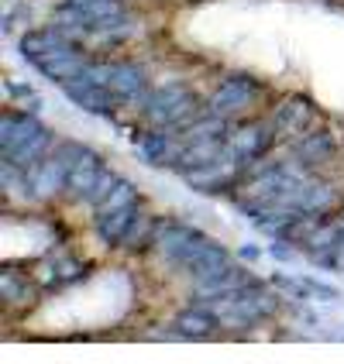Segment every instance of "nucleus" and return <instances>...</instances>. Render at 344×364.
Listing matches in <instances>:
<instances>
[{
  "label": "nucleus",
  "instance_id": "obj_1",
  "mask_svg": "<svg viewBox=\"0 0 344 364\" xmlns=\"http://www.w3.org/2000/svg\"><path fill=\"white\" fill-rule=\"evenodd\" d=\"M207 110V100L189 86L186 80H169L152 86V97L145 103L142 117L148 127H169V131H182Z\"/></svg>",
  "mask_w": 344,
  "mask_h": 364
},
{
  "label": "nucleus",
  "instance_id": "obj_2",
  "mask_svg": "<svg viewBox=\"0 0 344 364\" xmlns=\"http://www.w3.org/2000/svg\"><path fill=\"white\" fill-rule=\"evenodd\" d=\"M93 82L107 86L110 93H118V100L131 110L142 114L148 97H152V80H148V69L135 59H93L86 65V73Z\"/></svg>",
  "mask_w": 344,
  "mask_h": 364
},
{
  "label": "nucleus",
  "instance_id": "obj_3",
  "mask_svg": "<svg viewBox=\"0 0 344 364\" xmlns=\"http://www.w3.org/2000/svg\"><path fill=\"white\" fill-rule=\"evenodd\" d=\"M83 144L80 141H59L45 159H38L35 165L24 168V179H28V196L31 200H56L66 193V179L73 172V165L80 159Z\"/></svg>",
  "mask_w": 344,
  "mask_h": 364
},
{
  "label": "nucleus",
  "instance_id": "obj_4",
  "mask_svg": "<svg viewBox=\"0 0 344 364\" xmlns=\"http://www.w3.org/2000/svg\"><path fill=\"white\" fill-rule=\"evenodd\" d=\"M265 82L255 80V76H248V73H227L217 86H214V93L207 97V110H214V114H221L227 121H241V117H255V110H259V103L265 100Z\"/></svg>",
  "mask_w": 344,
  "mask_h": 364
},
{
  "label": "nucleus",
  "instance_id": "obj_5",
  "mask_svg": "<svg viewBox=\"0 0 344 364\" xmlns=\"http://www.w3.org/2000/svg\"><path fill=\"white\" fill-rule=\"evenodd\" d=\"M279 144L276 138V127L269 117H241V121L231 124V131H227V151L244 165H255L269 159L272 155V148Z\"/></svg>",
  "mask_w": 344,
  "mask_h": 364
},
{
  "label": "nucleus",
  "instance_id": "obj_6",
  "mask_svg": "<svg viewBox=\"0 0 344 364\" xmlns=\"http://www.w3.org/2000/svg\"><path fill=\"white\" fill-rule=\"evenodd\" d=\"M121 14H127L124 0H62L59 7L52 11V24H62L66 31H73L76 38H83L97 24L121 18Z\"/></svg>",
  "mask_w": 344,
  "mask_h": 364
},
{
  "label": "nucleus",
  "instance_id": "obj_7",
  "mask_svg": "<svg viewBox=\"0 0 344 364\" xmlns=\"http://www.w3.org/2000/svg\"><path fill=\"white\" fill-rule=\"evenodd\" d=\"M317 103L310 100L306 93H283L279 100L269 107V121L276 127V138L279 141H296L300 134L313 131L317 124Z\"/></svg>",
  "mask_w": 344,
  "mask_h": 364
},
{
  "label": "nucleus",
  "instance_id": "obj_8",
  "mask_svg": "<svg viewBox=\"0 0 344 364\" xmlns=\"http://www.w3.org/2000/svg\"><path fill=\"white\" fill-rule=\"evenodd\" d=\"M169 264H172V268H182V272L193 275V279H207V275H214V272H221V268L231 264V251H227L221 241H214V237H207L203 230H197Z\"/></svg>",
  "mask_w": 344,
  "mask_h": 364
},
{
  "label": "nucleus",
  "instance_id": "obj_9",
  "mask_svg": "<svg viewBox=\"0 0 344 364\" xmlns=\"http://www.w3.org/2000/svg\"><path fill=\"white\" fill-rule=\"evenodd\" d=\"M90 62H93V55L83 48L80 41H66V45H59V48L45 52V55H41L38 62H31V65L38 69L45 80H52V82H59V86H62V82L83 76Z\"/></svg>",
  "mask_w": 344,
  "mask_h": 364
},
{
  "label": "nucleus",
  "instance_id": "obj_10",
  "mask_svg": "<svg viewBox=\"0 0 344 364\" xmlns=\"http://www.w3.org/2000/svg\"><path fill=\"white\" fill-rule=\"evenodd\" d=\"M296 210L310 213V217H330L344 210V196L338 189V182L324 179L317 172H310L300 186H296Z\"/></svg>",
  "mask_w": 344,
  "mask_h": 364
},
{
  "label": "nucleus",
  "instance_id": "obj_11",
  "mask_svg": "<svg viewBox=\"0 0 344 364\" xmlns=\"http://www.w3.org/2000/svg\"><path fill=\"white\" fill-rule=\"evenodd\" d=\"M62 93H66V100H73L80 110L93 114V117H114L124 107V103L118 100V93H110L107 86L93 82L90 76H76V80L62 82Z\"/></svg>",
  "mask_w": 344,
  "mask_h": 364
},
{
  "label": "nucleus",
  "instance_id": "obj_12",
  "mask_svg": "<svg viewBox=\"0 0 344 364\" xmlns=\"http://www.w3.org/2000/svg\"><path fill=\"white\" fill-rule=\"evenodd\" d=\"M107 172V162H103V155L97 148H90V144H83L80 159L73 165V172H69V179H66V200L73 203H86V196L93 193V186L100 182V176Z\"/></svg>",
  "mask_w": 344,
  "mask_h": 364
},
{
  "label": "nucleus",
  "instance_id": "obj_13",
  "mask_svg": "<svg viewBox=\"0 0 344 364\" xmlns=\"http://www.w3.org/2000/svg\"><path fill=\"white\" fill-rule=\"evenodd\" d=\"M41 127V117L35 110H4L0 114V159H11L21 144H28Z\"/></svg>",
  "mask_w": 344,
  "mask_h": 364
},
{
  "label": "nucleus",
  "instance_id": "obj_14",
  "mask_svg": "<svg viewBox=\"0 0 344 364\" xmlns=\"http://www.w3.org/2000/svg\"><path fill=\"white\" fill-rule=\"evenodd\" d=\"M179 151H182V138L176 131H169V127H148L145 134H138V155H142V162L155 165V168H169L172 172Z\"/></svg>",
  "mask_w": 344,
  "mask_h": 364
},
{
  "label": "nucleus",
  "instance_id": "obj_15",
  "mask_svg": "<svg viewBox=\"0 0 344 364\" xmlns=\"http://www.w3.org/2000/svg\"><path fill=\"white\" fill-rule=\"evenodd\" d=\"M334 155H338V141H334V134L324 131V127H313V131H306V134H300V138L293 141V159L303 165V168H310V172L324 168Z\"/></svg>",
  "mask_w": 344,
  "mask_h": 364
},
{
  "label": "nucleus",
  "instance_id": "obj_16",
  "mask_svg": "<svg viewBox=\"0 0 344 364\" xmlns=\"http://www.w3.org/2000/svg\"><path fill=\"white\" fill-rule=\"evenodd\" d=\"M248 282H255V279L248 275V268H241V264H227V268L214 272V275H207V279H197L193 299H197V303H207V299H221V296H231V292L244 289Z\"/></svg>",
  "mask_w": 344,
  "mask_h": 364
},
{
  "label": "nucleus",
  "instance_id": "obj_17",
  "mask_svg": "<svg viewBox=\"0 0 344 364\" xmlns=\"http://www.w3.org/2000/svg\"><path fill=\"white\" fill-rule=\"evenodd\" d=\"M224 148H227V138H197V141H186L179 151V159H176V165H172V172L189 176V172H197V168H207V165H214L221 159Z\"/></svg>",
  "mask_w": 344,
  "mask_h": 364
},
{
  "label": "nucleus",
  "instance_id": "obj_18",
  "mask_svg": "<svg viewBox=\"0 0 344 364\" xmlns=\"http://www.w3.org/2000/svg\"><path fill=\"white\" fill-rule=\"evenodd\" d=\"M217 330H221V320L207 303H197L189 309H182V313H176V333L186 337V341H207Z\"/></svg>",
  "mask_w": 344,
  "mask_h": 364
},
{
  "label": "nucleus",
  "instance_id": "obj_19",
  "mask_svg": "<svg viewBox=\"0 0 344 364\" xmlns=\"http://www.w3.org/2000/svg\"><path fill=\"white\" fill-rule=\"evenodd\" d=\"M138 213H142V206H127V210H118V213L97 217V220H93V230H97V237H100L107 247H121L124 237H127V230H131V223L138 220Z\"/></svg>",
  "mask_w": 344,
  "mask_h": 364
},
{
  "label": "nucleus",
  "instance_id": "obj_20",
  "mask_svg": "<svg viewBox=\"0 0 344 364\" xmlns=\"http://www.w3.org/2000/svg\"><path fill=\"white\" fill-rule=\"evenodd\" d=\"M127 206H142V193H138V186L131 179H121L93 206V220H97V217H107V213H118V210H127Z\"/></svg>",
  "mask_w": 344,
  "mask_h": 364
},
{
  "label": "nucleus",
  "instance_id": "obj_21",
  "mask_svg": "<svg viewBox=\"0 0 344 364\" xmlns=\"http://www.w3.org/2000/svg\"><path fill=\"white\" fill-rule=\"evenodd\" d=\"M0 296H4V306H14V303H35V289L24 285L18 272L4 268L0 272Z\"/></svg>",
  "mask_w": 344,
  "mask_h": 364
},
{
  "label": "nucleus",
  "instance_id": "obj_22",
  "mask_svg": "<svg viewBox=\"0 0 344 364\" xmlns=\"http://www.w3.org/2000/svg\"><path fill=\"white\" fill-rule=\"evenodd\" d=\"M152 237H155V217L138 213V220L131 223V230H127L121 247H152Z\"/></svg>",
  "mask_w": 344,
  "mask_h": 364
},
{
  "label": "nucleus",
  "instance_id": "obj_23",
  "mask_svg": "<svg viewBox=\"0 0 344 364\" xmlns=\"http://www.w3.org/2000/svg\"><path fill=\"white\" fill-rule=\"evenodd\" d=\"M269 285H276V289H283L286 296H293V299H310V289H306L303 275L300 279H289V275H272Z\"/></svg>",
  "mask_w": 344,
  "mask_h": 364
},
{
  "label": "nucleus",
  "instance_id": "obj_24",
  "mask_svg": "<svg viewBox=\"0 0 344 364\" xmlns=\"http://www.w3.org/2000/svg\"><path fill=\"white\" fill-rule=\"evenodd\" d=\"M306 289H310V299H320V303H338L341 299V292L334 289V285L320 282V279H313V275H303Z\"/></svg>",
  "mask_w": 344,
  "mask_h": 364
},
{
  "label": "nucleus",
  "instance_id": "obj_25",
  "mask_svg": "<svg viewBox=\"0 0 344 364\" xmlns=\"http://www.w3.org/2000/svg\"><path fill=\"white\" fill-rule=\"evenodd\" d=\"M118 182H121V176H114V172L107 168V172H103V176H100V182L93 186V193L86 196V203H90V206H97V203H100L103 196H107V193H110V189L118 186Z\"/></svg>",
  "mask_w": 344,
  "mask_h": 364
},
{
  "label": "nucleus",
  "instance_id": "obj_26",
  "mask_svg": "<svg viewBox=\"0 0 344 364\" xmlns=\"http://www.w3.org/2000/svg\"><path fill=\"white\" fill-rule=\"evenodd\" d=\"M4 90H7V97H14V100H24V103L35 100V90H31L28 82H7Z\"/></svg>",
  "mask_w": 344,
  "mask_h": 364
},
{
  "label": "nucleus",
  "instance_id": "obj_27",
  "mask_svg": "<svg viewBox=\"0 0 344 364\" xmlns=\"http://www.w3.org/2000/svg\"><path fill=\"white\" fill-rule=\"evenodd\" d=\"M269 255H272L276 262H293V258H296V247H293V244L286 247V241H276L269 247Z\"/></svg>",
  "mask_w": 344,
  "mask_h": 364
},
{
  "label": "nucleus",
  "instance_id": "obj_28",
  "mask_svg": "<svg viewBox=\"0 0 344 364\" xmlns=\"http://www.w3.org/2000/svg\"><path fill=\"white\" fill-rule=\"evenodd\" d=\"M238 258H241V262H255V258H262V247L244 244V247H238Z\"/></svg>",
  "mask_w": 344,
  "mask_h": 364
},
{
  "label": "nucleus",
  "instance_id": "obj_29",
  "mask_svg": "<svg viewBox=\"0 0 344 364\" xmlns=\"http://www.w3.org/2000/svg\"><path fill=\"white\" fill-rule=\"evenodd\" d=\"M330 268H341L344 272V237H341V244L334 247V255H330Z\"/></svg>",
  "mask_w": 344,
  "mask_h": 364
},
{
  "label": "nucleus",
  "instance_id": "obj_30",
  "mask_svg": "<svg viewBox=\"0 0 344 364\" xmlns=\"http://www.w3.org/2000/svg\"><path fill=\"white\" fill-rule=\"evenodd\" d=\"M341 213H344V210H341Z\"/></svg>",
  "mask_w": 344,
  "mask_h": 364
}]
</instances>
